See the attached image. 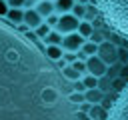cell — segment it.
<instances>
[{
	"label": "cell",
	"instance_id": "cell-21",
	"mask_svg": "<svg viewBox=\"0 0 128 120\" xmlns=\"http://www.w3.org/2000/svg\"><path fill=\"white\" fill-rule=\"evenodd\" d=\"M72 68H74V70H78L82 78H84V76L88 74V68H86V62H82V60H74V62H72Z\"/></svg>",
	"mask_w": 128,
	"mask_h": 120
},
{
	"label": "cell",
	"instance_id": "cell-12",
	"mask_svg": "<svg viewBox=\"0 0 128 120\" xmlns=\"http://www.w3.org/2000/svg\"><path fill=\"white\" fill-rule=\"evenodd\" d=\"M60 74H62V78H64V80H68V82L82 80L80 72H78V70H74V68H72V64H66L64 68H60Z\"/></svg>",
	"mask_w": 128,
	"mask_h": 120
},
{
	"label": "cell",
	"instance_id": "cell-34",
	"mask_svg": "<svg viewBox=\"0 0 128 120\" xmlns=\"http://www.w3.org/2000/svg\"><path fill=\"white\" fill-rule=\"evenodd\" d=\"M16 30H18L20 34H26V32H30V28H28L24 22H22V24H18V26H16Z\"/></svg>",
	"mask_w": 128,
	"mask_h": 120
},
{
	"label": "cell",
	"instance_id": "cell-39",
	"mask_svg": "<svg viewBox=\"0 0 128 120\" xmlns=\"http://www.w3.org/2000/svg\"><path fill=\"white\" fill-rule=\"evenodd\" d=\"M52 2H54V0H52Z\"/></svg>",
	"mask_w": 128,
	"mask_h": 120
},
{
	"label": "cell",
	"instance_id": "cell-9",
	"mask_svg": "<svg viewBox=\"0 0 128 120\" xmlns=\"http://www.w3.org/2000/svg\"><path fill=\"white\" fill-rule=\"evenodd\" d=\"M74 0H54V12L58 16H64V14H70L72 8H74Z\"/></svg>",
	"mask_w": 128,
	"mask_h": 120
},
{
	"label": "cell",
	"instance_id": "cell-24",
	"mask_svg": "<svg viewBox=\"0 0 128 120\" xmlns=\"http://www.w3.org/2000/svg\"><path fill=\"white\" fill-rule=\"evenodd\" d=\"M50 30H52V28H50V26H48V24L44 22V24H42V26H38V28H36L34 32H36V36H38V38L42 40V38H46V36H48V32H50Z\"/></svg>",
	"mask_w": 128,
	"mask_h": 120
},
{
	"label": "cell",
	"instance_id": "cell-22",
	"mask_svg": "<svg viewBox=\"0 0 128 120\" xmlns=\"http://www.w3.org/2000/svg\"><path fill=\"white\" fill-rule=\"evenodd\" d=\"M68 100H70L74 106H80L82 102H86V100H84V94H80V92H70V94H68Z\"/></svg>",
	"mask_w": 128,
	"mask_h": 120
},
{
	"label": "cell",
	"instance_id": "cell-6",
	"mask_svg": "<svg viewBox=\"0 0 128 120\" xmlns=\"http://www.w3.org/2000/svg\"><path fill=\"white\" fill-rule=\"evenodd\" d=\"M86 68H88V74L90 76H96V78H104L106 76V70H108V66L98 56H90L86 60Z\"/></svg>",
	"mask_w": 128,
	"mask_h": 120
},
{
	"label": "cell",
	"instance_id": "cell-32",
	"mask_svg": "<svg viewBox=\"0 0 128 120\" xmlns=\"http://www.w3.org/2000/svg\"><path fill=\"white\" fill-rule=\"evenodd\" d=\"M64 60H66V64H72L74 60H78V56H76V52H64Z\"/></svg>",
	"mask_w": 128,
	"mask_h": 120
},
{
	"label": "cell",
	"instance_id": "cell-33",
	"mask_svg": "<svg viewBox=\"0 0 128 120\" xmlns=\"http://www.w3.org/2000/svg\"><path fill=\"white\" fill-rule=\"evenodd\" d=\"M90 108H92V104H88V102H82V104L78 106V112H84V114H88V112H90Z\"/></svg>",
	"mask_w": 128,
	"mask_h": 120
},
{
	"label": "cell",
	"instance_id": "cell-16",
	"mask_svg": "<svg viewBox=\"0 0 128 120\" xmlns=\"http://www.w3.org/2000/svg\"><path fill=\"white\" fill-rule=\"evenodd\" d=\"M92 32H94L92 24H90V22H86V20H82V22H80V26H78V34H80L84 40H88V38L92 36Z\"/></svg>",
	"mask_w": 128,
	"mask_h": 120
},
{
	"label": "cell",
	"instance_id": "cell-5",
	"mask_svg": "<svg viewBox=\"0 0 128 120\" xmlns=\"http://www.w3.org/2000/svg\"><path fill=\"white\" fill-rule=\"evenodd\" d=\"M84 42H86V40H84L78 32H72V34H66V36L62 38V44H60V46H62L64 52H78Z\"/></svg>",
	"mask_w": 128,
	"mask_h": 120
},
{
	"label": "cell",
	"instance_id": "cell-30",
	"mask_svg": "<svg viewBox=\"0 0 128 120\" xmlns=\"http://www.w3.org/2000/svg\"><path fill=\"white\" fill-rule=\"evenodd\" d=\"M8 2V8H22L24 10V6H26V0H6Z\"/></svg>",
	"mask_w": 128,
	"mask_h": 120
},
{
	"label": "cell",
	"instance_id": "cell-18",
	"mask_svg": "<svg viewBox=\"0 0 128 120\" xmlns=\"http://www.w3.org/2000/svg\"><path fill=\"white\" fill-rule=\"evenodd\" d=\"M86 10H88V4H74V8H72V12H70V14L82 22V20L86 18Z\"/></svg>",
	"mask_w": 128,
	"mask_h": 120
},
{
	"label": "cell",
	"instance_id": "cell-10",
	"mask_svg": "<svg viewBox=\"0 0 128 120\" xmlns=\"http://www.w3.org/2000/svg\"><path fill=\"white\" fill-rule=\"evenodd\" d=\"M4 20H6V22H10L12 26H18V24H22V22H24V10H22V8H10Z\"/></svg>",
	"mask_w": 128,
	"mask_h": 120
},
{
	"label": "cell",
	"instance_id": "cell-19",
	"mask_svg": "<svg viewBox=\"0 0 128 120\" xmlns=\"http://www.w3.org/2000/svg\"><path fill=\"white\" fill-rule=\"evenodd\" d=\"M80 52H84L88 58L90 56H96L98 54V44H94V42H90V40H86L84 44H82V48H80Z\"/></svg>",
	"mask_w": 128,
	"mask_h": 120
},
{
	"label": "cell",
	"instance_id": "cell-8",
	"mask_svg": "<svg viewBox=\"0 0 128 120\" xmlns=\"http://www.w3.org/2000/svg\"><path fill=\"white\" fill-rule=\"evenodd\" d=\"M34 10H36V12H38L44 20H46L48 16L56 14V12H54V2H52V0H40V2L34 6Z\"/></svg>",
	"mask_w": 128,
	"mask_h": 120
},
{
	"label": "cell",
	"instance_id": "cell-11",
	"mask_svg": "<svg viewBox=\"0 0 128 120\" xmlns=\"http://www.w3.org/2000/svg\"><path fill=\"white\" fill-rule=\"evenodd\" d=\"M44 54H46V58L50 60V62H58V60H62L64 58V50H62V46H46L44 48Z\"/></svg>",
	"mask_w": 128,
	"mask_h": 120
},
{
	"label": "cell",
	"instance_id": "cell-35",
	"mask_svg": "<svg viewBox=\"0 0 128 120\" xmlns=\"http://www.w3.org/2000/svg\"><path fill=\"white\" fill-rule=\"evenodd\" d=\"M78 120H90V116L84 114V112H78Z\"/></svg>",
	"mask_w": 128,
	"mask_h": 120
},
{
	"label": "cell",
	"instance_id": "cell-27",
	"mask_svg": "<svg viewBox=\"0 0 128 120\" xmlns=\"http://www.w3.org/2000/svg\"><path fill=\"white\" fill-rule=\"evenodd\" d=\"M126 82H128V80H124V78H116V80H112V88L116 90V94L124 88V84H126ZM112 88H110V90H112Z\"/></svg>",
	"mask_w": 128,
	"mask_h": 120
},
{
	"label": "cell",
	"instance_id": "cell-13",
	"mask_svg": "<svg viewBox=\"0 0 128 120\" xmlns=\"http://www.w3.org/2000/svg\"><path fill=\"white\" fill-rule=\"evenodd\" d=\"M84 100H86L88 104H102V100H104V92H100L98 88L86 90V92H84Z\"/></svg>",
	"mask_w": 128,
	"mask_h": 120
},
{
	"label": "cell",
	"instance_id": "cell-25",
	"mask_svg": "<svg viewBox=\"0 0 128 120\" xmlns=\"http://www.w3.org/2000/svg\"><path fill=\"white\" fill-rule=\"evenodd\" d=\"M88 40H90V42H94V44H98V46H100V44H102V42H104V40H106V38H104V34H102V32H100V30H94V32H92V36H90V38H88Z\"/></svg>",
	"mask_w": 128,
	"mask_h": 120
},
{
	"label": "cell",
	"instance_id": "cell-15",
	"mask_svg": "<svg viewBox=\"0 0 128 120\" xmlns=\"http://www.w3.org/2000/svg\"><path fill=\"white\" fill-rule=\"evenodd\" d=\"M88 116H90V120H106V118H108V110L102 108L100 104H92Z\"/></svg>",
	"mask_w": 128,
	"mask_h": 120
},
{
	"label": "cell",
	"instance_id": "cell-31",
	"mask_svg": "<svg viewBox=\"0 0 128 120\" xmlns=\"http://www.w3.org/2000/svg\"><path fill=\"white\" fill-rule=\"evenodd\" d=\"M8 2L6 0H0V18H6V14H8Z\"/></svg>",
	"mask_w": 128,
	"mask_h": 120
},
{
	"label": "cell",
	"instance_id": "cell-20",
	"mask_svg": "<svg viewBox=\"0 0 128 120\" xmlns=\"http://www.w3.org/2000/svg\"><path fill=\"white\" fill-rule=\"evenodd\" d=\"M82 82H84V86H86L88 90H92V88H98V78H96V76H90V74H86V76L82 78Z\"/></svg>",
	"mask_w": 128,
	"mask_h": 120
},
{
	"label": "cell",
	"instance_id": "cell-7",
	"mask_svg": "<svg viewBox=\"0 0 128 120\" xmlns=\"http://www.w3.org/2000/svg\"><path fill=\"white\" fill-rule=\"evenodd\" d=\"M24 24H26L30 30H36L38 26L44 24V18H42L34 8H30V10H24Z\"/></svg>",
	"mask_w": 128,
	"mask_h": 120
},
{
	"label": "cell",
	"instance_id": "cell-36",
	"mask_svg": "<svg viewBox=\"0 0 128 120\" xmlns=\"http://www.w3.org/2000/svg\"><path fill=\"white\" fill-rule=\"evenodd\" d=\"M76 4H90V0H74Z\"/></svg>",
	"mask_w": 128,
	"mask_h": 120
},
{
	"label": "cell",
	"instance_id": "cell-37",
	"mask_svg": "<svg viewBox=\"0 0 128 120\" xmlns=\"http://www.w3.org/2000/svg\"><path fill=\"white\" fill-rule=\"evenodd\" d=\"M30 2H32V4H34V6H36V4H38V2H40V0H30Z\"/></svg>",
	"mask_w": 128,
	"mask_h": 120
},
{
	"label": "cell",
	"instance_id": "cell-2",
	"mask_svg": "<svg viewBox=\"0 0 128 120\" xmlns=\"http://www.w3.org/2000/svg\"><path fill=\"white\" fill-rule=\"evenodd\" d=\"M106 120H128V82L114 96V100L108 108V118Z\"/></svg>",
	"mask_w": 128,
	"mask_h": 120
},
{
	"label": "cell",
	"instance_id": "cell-28",
	"mask_svg": "<svg viewBox=\"0 0 128 120\" xmlns=\"http://www.w3.org/2000/svg\"><path fill=\"white\" fill-rule=\"evenodd\" d=\"M72 90H74V92H80V94H84L88 88L84 86V82H82V80H76V82H72Z\"/></svg>",
	"mask_w": 128,
	"mask_h": 120
},
{
	"label": "cell",
	"instance_id": "cell-14",
	"mask_svg": "<svg viewBox=\"0 0 128 120\" xmlns=\"http://www.w3.org/2000/svg\"><path fill=\"white\" fill-rule=\"evenodd\" d=\"M62 38H64V36H62L58 30H50L48 36L42 38V44H44V46H60V44H62Z\"/></svg>",
	"mask_w": 128,
	"mask_h": 120
},
{
	"label": "cell",
	"instance_id": "cell-3",
	"mask_svg": "<svg viewBox=\"0 0 128 120\" xmlns=\"http://www.w3.org/2000/svg\"><path fill=\"white\" fill-rule=\"evenodd\" d=\"M106 66H112L118 62V46L110 40H104L100 46H98V54H96Z\"/></svg>",
	"mask_w": 128,
	"mask_h": 120
},
{
	"label": "cell",
	"instance_id": "cell-29",
	"mask_svg": "<svg viewBox=\"0 0 128 120\" xmlns=\"http://www.w3.org/2000/svg\"><path fill=\"white\" fill-rule=\"evenodd\" d=\"M58 20H60V16H58V14H52V16H48L44 22H46V24H48V26L54 30V28H56V24H58Z\"/></svg>",
	"mask_w": 128,
	"mask_h": 120
},
{
	"label": "cell",
	"instance_id": "cell-38",
	"mask_svg": "<svg viewBox=\"0 0 128 120\" xmlns=\"http://www.w3.org/2000/svg\"><path fill=\"white\" fill-rule=\"evenodd\" d=\"M126 66H128V64H126Z\"/></svg>",
	"mask_w": 128,
	"mask_h": 120
},
{
	"label": "cell",
	"instance_id": "cell-4",
	"mask_svg": "<svg viewBox=\"0 0 128 120\" xmlns=\"http://www.w3.org/2000/svg\"><path fill=\"white\" fill-rule=\"evenodd\" d=\"M78 26H80V20L78 18H74L72 14H64V16H60V20H58V24H56L54 30H58L62 36H66V34L78 32Z\"/></svg>",
	"mask_w": 128,
	"mask_h": 120
},
{
	"label": "cell",
	"instance_id": "cell-17",
	"mask_svg": "<svg viewBox=\"0 0 128 120\" xmlns=\"http://www.w3.org/2000/svg\"><path fill=\"white\" fill-rule=\"evenodd\" d=\"M122 66H124V64H120V62H116V64L108 66V70H106V76H108L110 80H116V78H120V76H122Z\"/></svg>",
	"mask_w": 128,
	"mask_h": 120
},
{
	"label": "cell",
	"instance_id": "cell-1",
	"mask_svg": "<svg viewBox=\"0 0 128 120\" xmlns=\"http://www.w3.org/2000/svg\"><path fill=\"white\" fill-rule=\"evenodd\" d=\"M90 4L108 30L128 40V0H90Z\"/></svg>",
	"mask_w": 128,
	"mask_h": 120
},
{
	"label": "cell",
	"instance_id": "cell-26",
	"mask_svg": "<svg viewBox=\"0 0 128 120\" xmlns=\"http://www.w3.org/2000/svg\"><path fill=\"white\" fill-rule=\"evenodd\" d=\"M118 62L120 64H128V50L126 48H122V46H118Z\"/></svg>",
	"mask_w": 128,
	"mask_h": 120
},
{
	"label": "cell",
	"instance_id": "cell-23",
	"mask_svg": "<svg viewBox=\"0 0 128 120\" xmlns=\"http://www.w3.org/2000/svg\"><path fill=\"white\" fill-rule=\"evenodd\" d=\"M110 88H112V80H110V78H106V76H104V78H98V90H100V92H106V90H110Z\"/></svg>",
	"mask_w": 128,
	"mask_h": 120
}]
</instances>
